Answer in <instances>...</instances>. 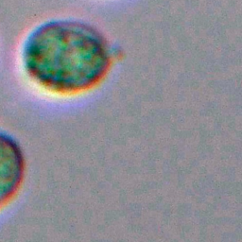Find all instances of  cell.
<instances>
[{
	"label": "cell",
	"instance_id": "7a4b0ae2",
	"mask_svg": "<svg viewBox=\"0 0 242 242\" xmlns=\"http://www.w3.org/2000/svg\"><path fill=\"white\" fill-rule=\"evenodd\" d=\"M28 164L21 144L0 130V214L18 198L27 177Z\"/></svg>",
	"mask_w": 242,
	"mask_h": 242
},
{
	"label": "cell",
	"instance_id": "6da1fadb",
	"mask_svg": "<svg viewBox=\"0 0 242 242\" xmlns=\"http://www.w3.org/2000/svg\"><path fill=\"white\" fill-rule=\"evenodd\" d=\"M114 54L109 39L94 25L58 18L28 32L21 46L20 65L36 90L65 99L99 87L113 68Z\"/></svg>",
	"mask_w": 242,
	"mask_h": 242
}]
</instances>
